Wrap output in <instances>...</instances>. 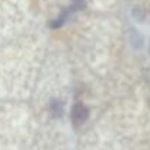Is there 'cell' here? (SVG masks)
Here are the masks:
<instances>
[{
	"label": "cell",
	"mask_w": 150,
	"mask_h": 150,
	"mask_svg": "<svg viewBox=\"0 0 150 150\" xmlns=\"http://www.w3.org/2000/svg\"><path fill=\"white\" fill-rule=\"evenodd\" d=\"M88 114H89L88 108H86L85 105H82V103H77V105H74L73 109H71V120H73L74 124H82V122L86 121Z\"/></svg>",
	"instance_id": "cell-1"
},
{
	"label": "cell",
	"mask_w": 150,
	"mask_h": 150,
	"mask_svg": "<svg viewBox=\"0 0 150 150\" xmlns=\"http://www.w3.org/2000/svg\"><path fill=\"white\" fill-rule=\"evenodd\" d=\"M50 109H51V112L54 114V117H61L63 115V106H61V103L58 100H52L51 102Z\"/></svg>",
	"instance_id": "cell-2"
},
{
	"label": "cell",
	"mask_w": 150,
	"mask_h": 150,
	"mask_svg": "<svg viewBox=\"0 0 150 150\" xmlns=\"http://www.w3.org/2000/svg\"><path fill=\"white\" fill-rule=\"evenodd\" d=\"M73 6L77 7V9H82L85 6V1L83 0H73Z\"/></svg>",
	"instance_id": "cell-3"
}]
</instances>
